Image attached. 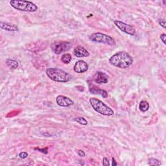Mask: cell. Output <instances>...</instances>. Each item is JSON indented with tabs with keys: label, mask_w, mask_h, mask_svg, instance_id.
Here are the masks:
<instances>
[{
	"label": "cell",
	"mask_w": 166,
	"mask_h": 166,
	"mask_svg": "<svg viewBox=\"0 0 166 166\" xmlns=\"http://www.w3.org/2000/svg\"><path fill=\"white\" fill-rule=\"evenodd\" d=\"M109 63L115 67L126 69L133 64V59L125 51H119L110 57Z\"/></svg>",
	"instance_id": "6da1fadb"
},
{
	"label": "cell",
	"mask_w": 166,
	"mask_h": 166,
	"mask_svg": "<svg viewBox=\"0 0 166 166\" xmlns=\"http://www.w3.org/2000/svg\"><path fill=\"white\" fill-rule=\"evenodd\" d=\"M45 72L47 76L55 82L67 83L71 79V76L69 73L57 68H49Z\"/></svg>",
	"instance_id": "7a4b0ae2"
},
{
	"label": "cell",
	"mask_w": 166,
	"mask_h": 166,
	"mask_svg": "<svg viewBox=\"0 0 166 166\" xmlns=\"http://www.w3.org/2000/svg\"><path fill=\"white\" fill-rule=\"evenodd\" d=\"M89 102L91 107L94 108V110L97 113L101 114V115L111 116L114 114V112L111 108L107 106L103 102L98 99L91 97L90 99Z\"/></svg>",
	"instance_id": "3957f363"
},
{
	"label": "cell",
	"mask_w": 166,
	"mask_h": 166,
	"mask_svg": "<svg viewBox=\"0 0 166 166\" xmlns=\"http://www.w3.org/2000/svg\"><path fill=\"white\" fill-rule=\"evenodd\" d=\"M10 6L13 8L24 12H36L38 7L36 4L29 1H20V0H11Z\"/></svg>",
	"instance_id": "277c9868"
},
{
	"label": "cell",
	"mask_w": 166,
	"mask_h": 166,
	"mask_svg": "<svg viewBox=\"0 0 166 166\" xmlns=\"http://www.w3.org/2000/svg\"><path fill=\"white\" fill-rule=\"evenodd\" d=\"M90 40L91 41L94 42L101 43L108 45H116L115 40H114L112 37L101 33H93L92 35H90Z\"/></svg>",
	"instance_id": "5b68a950"
},
{
	"label": "cell",
	"mask_w": 166,
	"mask_h": 166,
	"mask_svg": "<svg viewBox=\"0 0 166 166\" xmlns=\"http://www.w3.org/2000/svg\"><path fill=\"white\" fill-rule=\"evenodd\" d=\"M73 44L67 41H58V42H54L51 44V48L53 52L56 55H60L64 52L69 51Z\"/></svg>",
	"instance_id": "8992f818"
},
{
	"label": "cell",
	"mask_w": 166,
	"mask_h": 166,
	"mask_svg": "<svg viewBox=\"0 0 166 166\" xmlns=\"http://www.w3.org/2000/svg\"><path fill=\"white\" fill-rule=\"evenodd\" d=\"M114 24L120 31L127 34V35L134 36L136 34V29L134 27L129 24H126V23L119 20H114Z\"/></svg>",
	"instance_id": "52a82bcc"
},
{
	"label": "cell",
	"mask_w": 166,
	"mask_h": 166,
	"mask_svg": "<svg viewBox=\"0 0 166 166\" xmlns=\"http://www.w3.org/2000/svg\"><path fill=\"white\" fill-rule=\"evenodd\" d=\"M56 104L62 107H68L74 105V102L69 97L64 95H59L56 98Z\"/></svg>",
	"instance_id": "ba28073f"
},
{
	"label": "cell",
	"mask_w": 166,
	"mask_h": 166,
	"mask_svg": "<svg viewBox=\"0 0 166 166\" xmlns=\"http://www.w3.org/2000/svg\"><path fill=\"white\" fill-rule=\"evenodd\" d=\"M89 68V66L87 62L84 60H78L73 67V70L77 73H83L87 71Z\"/></svg>",
	"instance_id": "9c48e42d"
},
{
	"label": "cell",
	"mask_w": 166,
	"mask_h": 166,
	"mask_svg": "<svg viewBox=\"0 0 166 166\" xmlns=\"http://www.w3.org/2000/svg\"><path fill=\"white\" fill-rule=\"evenodd\" d=\"M94 81L99 84H106L108 81V76L104 72L97 71L94 76Z\"/></svg>",
	"instance_id": "30bf717a"
},
{
	"label": "cell",
	"mask_w": 166,
	"mask_h": 166,
	"mask_svg": "<svg viewBox=\"0 0 166 166\" xmlns=\"http://www.w3.org/2000/svg\"><path fill=\"white\" fill-rule=\"evenodd\" d=\"M73 54L78 58H82V57H87L90 56L89 51L85 49L84 47L79 45L77 46L73 51Z\"/></svg>",
	"instance_id": "8fae6325"
},
{
	"label": "cell",
	"mask_w": 166,
	"mask_h": 166,
	"mask_svg": "<svg viewBox=\"0 0 166 166\" xmlns=\"http://www.w3.org/2000/svg\"><path fill=\"white\" fill-rule=\"evenodd\" d=\"M0 27L3 30L8 31H18V28L16 25L9 24V23L1 22L0 23Z\"/></svg>",
	"instance_id": "7c38bea8"
},
{
	"label": "cell",
	"mask_w": 166,
	"mask_h": 166,
	"mask_svg": "<svg viewBox=\"0 0 166 166\" xmlns=\"http://www.w3.org/2000/svg\"><path fill=\"white\" fill-rule=\"evenodd\" d=\"M95 88H90V91L93 94H99L101 95L102 97H104V98H106V97H108V93L106 92V91L104 90H101V89H99L98 88H97L95 87Z\"/></svg>",
	"instance_id": "4fadbf2b"
},
{
	"label": "cell",
	"mask_w": 166,
	"mask_h": 166,
	"mask_svg": "<svg viewBox=\"0 0 166 166\" xmlns=\"http://www.w3.org/2000/svg\"><path fill=\"white\" fill-rule=\"evenodd\" d=\"M6 64L12 70H15L18 67V62L13 59H7L6 61Z\"/></svg>",
	"instance_id": "5bb4252c"
},
{
	"label": "cell",
	"mask_w": 166,
	"mask_h": 166,
	"mask_svg": "<svg viewBox=\"0 0 166 166\" xmlns=\"http://www.w3.org/2000/svg\"><path fill=\"white\" fill-rule=\"evenodd\" d=\"M139 108L141 112H146L149 110V102L147 101L143 100L140 102Z\"/></svg>",
	"instance_id": "9a60e30c"
},
{
	"label": "cell",
	"mask_w": 166,
	"mask_h": 166,
	"mask_svg": "<svg viewBox=\"0 0 166 166\" xmlns=\"http://www.w3.org/2000/svg\"><path fill=\"white\" fill-rule=\"evenodd\" d=\"M61 60L64 64H69L71 60V55L70 53L63 54L61 57Z\"/></svg>",
	"instance_id": "2e32d148"
},
{
	"label": "cell",
	"mask_w": 166,
	"mask_h": 166,
	"mask_svg": "<svg viewBox=\"0 0 166 166\" xmlns=\"http://www.w3.org/2000/svg\"><path fill=\"white\" fill-rule=\"evenodd\" d=\"M148 164L150 165H160L161 162L155 158H150L148 160Z\"/></svg>",
	"instance_id": "e0dca14e"
},
{
	"label": "cell",
	"mask_w": 166,
	"mask_h": 166,
	"mask_svg": "<svg viewBox=\"0 0 166 166\" xmlns=\"http://www.w3.org/2000/svg\"><path fill=\"white\" fill-rule=\"evenodd\" d=\"M75 121L82 125H88L87 120L83 117H79V118H75Z\"/></svg>",
	"instance_id": "ac0fdd59"
},
{
	"label": "cell",
	"mask_w": 166,
	"mask_h": 166,
	"mask_svg": "<svg viewBox=\"0 0 166 166\" xmlns=\"http://www.w3.org/2000/svg\"><path fill=\"white\" fill-rule=\"evenodd\" d=\"M102 165H106V166H109L110 165V162L108 159L106 157H105L102 160Z\"/></svg>",
	"instance_id": "d6986e66"
},
{
	"label": "cell",
	"mask_w": 166,
	"mask_h": 166,
	"mask_svg": "<svg viewBox=\"0 0 166 166\" xmlns=\"http://www.w3.org/2000/svg\"><path fill=\"white\" fill-rule=\"evenodd\" d=\"M28 156V153L26 152H21V153H20V157L21 159H25Z\"/></svg>",
	"instance_id": "ffe728a7"
},
{
	"label": "cell",
	"mask_w": 166,
	"mask_h": 166,
	"mask_svg": "<svg viewBox=\"0 0 166 166\" xmlns=\"http://www.w3.org/2000/svg\"><path fill=\"white\" fill-rule=\"evenodd\" d=\"M158 24L160 25H161L164 29H165V20H158Z\"/></svg>",
	"instance_id": "44dd1931"
},
{
	"label": "cell",
	"mask_w": 166,
	"mask_h": 166,
	"mask_svg": "<svg viewBox=\"0 0 166 166\" xmlns=\"http://www.w3.org/2000/svg\"><path fill=\"white\" fill-rule=\"evenodd\" d=\"M165 38H166V35H165V33H163V34H162L161 35H160V39H161V41L163 42V43L164 44H166V42H165Z\"/></svg>",
	"instance_id": "7402d4cb"
},
{
	"label": "cell",
	"mask_w": 166,
	"mask_h": 166,
	"mask_svg": "<svg viewBox=\"0 0 166 166\" xmlns=\"http://www.w3.org/2000/svg\"><path fill=\"white\" fill-rule=\"evenodd\" d=\"M77 154H78L79 156H81V157L85 156V152L82 150H78L77 151Z\"/></svg>",
	"instance_id": "603a6c76"
},
{
	"label": "cell",
	"mask_w": 166,
	"mask_h": 166,
	"mask_svg": "<svg viewBox=\"0 0 166 166\" xmlns=\"http://www.w3.org/2000/svg\"><path fill=\"white\" fill-rule=\"evenodd\" d=\"M112 165L113 166H114V165H118V164L116 163L115 159H114V158H112Z\"/></svg>",
	"instance_id": "cb8c5ba5"
}]
</instances>
